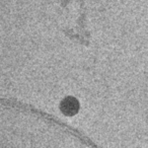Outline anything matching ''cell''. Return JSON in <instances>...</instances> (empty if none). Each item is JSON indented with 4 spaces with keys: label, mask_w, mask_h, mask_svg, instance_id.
<instances>
[{
    "label": "cell",
    "mask_w": 148,
    "mask_h": 148,
    "mask_svg": "<svg viewBox=\"0 0 148 148\" xmlns=\"http://www.w3.org/2000/svg\"><path fill=\"white\" fill-rule=\"evenodd\" d=\"M79 108H80L79 101L73 97H68L64 99L60 105V109H61L62 113L66 116H69V117L76 115L77 112L79 111Z\"/></svg>",
    "instance_id": "1"
}]
</instances>
